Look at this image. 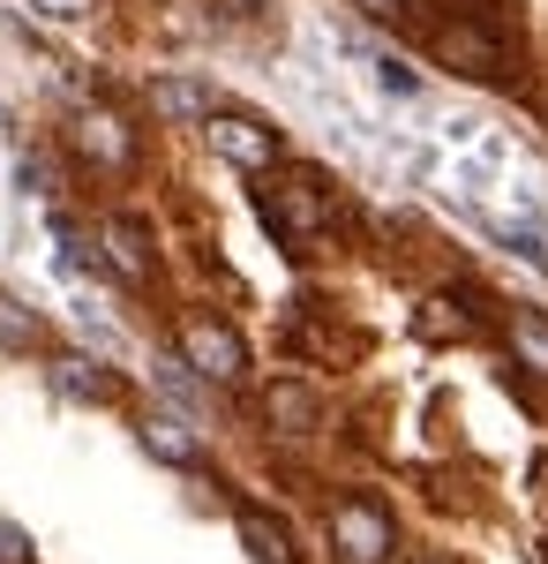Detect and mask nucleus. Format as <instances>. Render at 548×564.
<instances>
[{
  "instance_id": "6e6552de",
  "label": "nucleus",
  "mask_w": 548,
  "mask_h": 564,
  "mask_svg": "<svg viewBox=\"0 0 548 564\" xmlns=\"http://www.w3.org/2000/svg\"><path fill=\"white\" fill-rule=\"evenodd\" d=\"M106 249H113V263H121V279H143V271H151V263H143V234H135V226H113V234H106Z\"/></svg>"
},
{
  "instance_id": "dca6fc26",
  "label": "nucleus",
  "mask_w": 548,
  "mask_h": 564,
  "mask_svg": "<svg viewBox=\"0 0 548 564\" xmlns=\"http://www.w3.org/2000/svg\"><path fill=\"white\" fill-rule=\"evenodd\" d=\"M45 15H61V23H76V15H90V0H39Z\"/></svg>"
},
{
  "instance_id": "7ed1b4c3",
  "label": "nucleus",
  "mask_w": 548,
  "mask_h": 564,
  "mask_svg": "<svg viewBox=\"0 0 548 564\" xmlns=\"http://www.w3.org/2000/svg\"><path fill=\"white\" fill-rule=\"evenodd\" d=\"M211 151H218V159H233V166H271L278 143L255 129V121H233V113H226V121H211Z\"/></svg>"
},
{
  "instance_id": "f03ea898",
  "label": "nucleus",
  "mask_w": 548,
  "mask_h": 564,
  "mask_svg": "<svg viewBox=\"0 0 548 564\" xmlns=\"http://www.w3.org/2000/svg\"><path fill=\"white\" fill-rule=\"evenodd\" d=\"M188 369H204V377H218V384H233L241 369H249V354H241V339L226 332V324H188Z\"/></svg>"
},
{
  "instance_id": "4468645a",
  "label": "nucleus",
  "mask_w": 548,
  "mask_h": 564,
  "mask_svg": "<svg viewBox=\"0 0 548 564\" xmlns=\"http://www.w3.org/2000/svg\"><path fill=\"white\" fill-rule=\"evenodd\" d=\"M61 391H76V399H98V391H106V384L90 377L84 361H61Z\"/></svg>"
},
{
  "instance_id": "20e7f679",
  "label": "nucleus",
  "mask_w": 548,
  "mask_h": 564,
  "mask_svg": "<svg viewBox=\"0 0 548 564\" xmlns=\"http://www.w3.org/2000/svg\"><path fill=\"white\" fill-rule=\"evenodd\" d=\"M263 218H271L278 234H316V226H324V212H316V196H308L300 181H286L278 196H263Z\"/></svg>"
},
{
  "instance_id": "9b49d317",
  "label": "nucleus",
  "mask_w": 548,
  "mask_h": 564,
  "mask_svg": "<svg viewBox=\"0 0 548 564\" xmlns=\"http://www.w3.org/2000/svg\"><path fill=\"white\" fill-rule=\"evenodd\" d=\"M84 143L98 151V159H121V151H128V143H121V129H113L106 113H90V121H84Z\"/></svg>"
},
{
  "instance_id": "f3484780",
  "label": "nucleus",
  "mask_w": 548,
  "mask_h": 564,
  "mask_svg": "<svg viewBox=\"0 0 548 564\" xmlns=\"http://www.w3.org/2000/svg\"><path fill=\"white\" fill-rule=\"evenodd\" d=\"M271 406H278V422H300V414H308V399H300V391H278Z\"/></svg>"
},
{
  "instance_id": "a211bd4d",
  "label": "nucleus",
  "mask_w": 548,
  "mask_h": 564,
  "mask_svg": "<svg viewBox=\"0 0 548 564\" xmlns=\"http://www.w3.org/2000/svg\"><path fill=\"white\" fill-rule=\"evenodd\" d=\"M361 8H376V15H383V8H398V0H361Z\"/></svg>"
},
{
  "instance_id": "f8f14e48",
  "label": "nucleus",
  "mask_w": 548,
  "mask_h": 564,
  "mask_svg": "<svg viewBox=\"0 0 548 564\" xmlns=\"http://www.w3.org/2000/svg\"><path fill=\"white\" fill-rule=\"evenodd\" d=\"M0 339H8V347H31V339H39V324H31L15 302H0Z\"/></svg>"
},
{
  "instance_id": "423d86ee",
  "label": "nucleus",
  "mask_w": 548,
  "mask_h": 564,
  "mask_svg": "<svg viewBox=\"0 0 548 564\" xmlns=\"http://www.w3.org/2000/svg\"><path fill=\"white\" fill-rule=\"evenodd\" d=\"M361 68H369L376 90H391V98H421V76H414L406 61H391V53H361Z\"/></svg>"
},
{
  "instance_id": "1a4fd4ad",
  "label": "nucleus",
  "mask_w": 548,
  "mask_h": 564,
  "mask_svg": "<svg viewBox=\"0 0 548 564\" xmlns=\"http://www.w3.org/2000/svg\"><path fill=\"white\" fill-rule=\"evenodd\" d=\"M511 339H518V354H526L534 369H548V324L541 316H511Z\"/></svg>"
},
{
  "instance_id": "9d476101",
  "label": "nucleus",
  "mask_w": 548,
  "mask_h": 564,
  "mask_svg": "<svg viewBox=\"0 0 548 564\" xmlns=\"http://www.w3.org/2000/svg\"><path fill=\"white\" fill-rule=\"evenodd\" d=\"M158 113H180V121H188V113H211V98L196 84H158Z\"/></svg>"
},
{
  "instance_id": "0eeeda50",
  "label": "nucleus",
  "mask_w": 548,
  "mask_h": 564,
  "mask_svg": "<svg viewBox=\"0 0 548 564\" xmlns=\"http://www.w3.org/2000/svg\"><path fill=\"white\" fill-rule=\"evenodd\" d=\"M241 542H249V550H255L263 564H294V550H286V534H278L271 520H255V512H241Z\"/></svg>"
},
{
  "instance_id": "ddd939ff",
  "label": "nucleus",
  "mask_w": 548,
  "mask_h": 564,
  "mask_svg": "<svg viewBox=\"0 0 548 564\" xmlns=\"http://www.w3.org/2000/svg\"><path fill=\"white\" fill-rule=\"evenodd\" d=\"M0 564H31V534L15 520H0Z\"/></svg>"
},
{
  "instance_id": "f257e3e1",
  "label": "nucleus",
  "mask_w": 548,
  "mask_h": 564,
  "mask_svg": "<svg viewBox=\"0 0 548 564\" xmlns=\"http://www.w3.org/2000/svg\"><path fill=\"white\" fill-rule=\"evenodd\" d=\"M331 542H338L346 564H383V550H391V520H383L376 505H338Z\"/></svg>"
},
{
  "instance_id": "39448f33",
  "label": "nucleus",
  "mask_w": 548,
  "mask_h": 564,
  "mask_svg": "<svg viewBox=\"0 0 548 564\" xmlns=\"http://www.w3.org/2000/svg\"><path fill=\"white\" fill-rule=\"evenodd\" d=\"M143 444H151L158 459H173V467H188V459H196V436L180 430L173 414H151V430H143Z\"/></svg>"
},
{
  "instance_id": "2eb2a0df",
  "label": "nucleus",
  "mask_w": 548,
  "mask_h": 564,
  "mask_svg": "<svg viewBox=\"0 0 548 564\" xmlns=\"http://www.w3.org/2000/svg\"><path fill=\"white\" fill-rule=\"evenodd\" d=\"M158 384H166L173 399H180V406H196V384H188V377H180V369H158Z\"/></svg>"
}]
</instances>
